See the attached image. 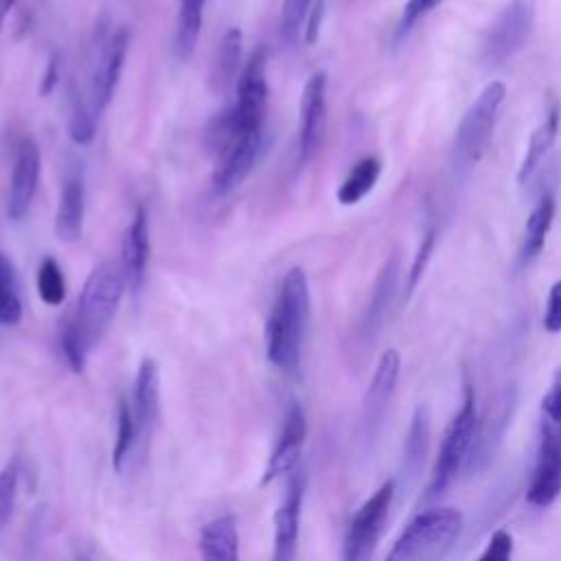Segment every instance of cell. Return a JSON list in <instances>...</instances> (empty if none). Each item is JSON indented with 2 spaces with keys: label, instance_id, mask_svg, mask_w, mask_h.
<instances>
[{
  "label": "cell",
  "instance_id": "1",
  "mask_svg": "<svg viewBox=\"0 0 561 561\" xmlns=\"http://www.w3.org/2000/svg\"><path fill=\"white\" fill-rule=\"evenodd\" d=\"M309 305L311 296L305 272L300 267L287 270L265 322V355L278 370L296 373L300 366Z\"/></svg>",
  "mask_w": 561,
  "mask_h": 561
},
{
  "label": "cell",
  "instance_id": "2",
  "mask_svg": "<svg viewBox=\"0 0 561 561\" xmlns=\"http://www.w3.org/2000/svg\"><path fill=\"white\" fill-rule=\"evenodd\" d=\"M127 278L121 261H103L96 265L81 289L77 309L68 320L81 337L88 353L101 342L123 300Z\"/></svg>",
  "mask_w": 561,
  "mask_h": 561
},
{
  "label": "cell",
  "instance_id": "3",
  "mask_svg": "<svg viewBox=\"0 0 561 561\" xmlns=\"http://www.w3.org/2000/svg\"><path fill=\"white\" fill-rule=\"evenodd\" d=\"M462 533V513L451 506H432L414 515L386 561H443Z\"/></svg>",
  "mask_w": 561,
  "mask_h": 561
},
{
  "label": "cell",
  "instance_id": "4",
  "mask_svg": "<svg viewBox=\"0 0 561 561\" xmlns=\"http://www.w3.org/2000/svg\"><path fill=\"white\" fill-rule=\"evenodd\" d=\"M506 96V85L502 81H491L465 110L451 145V164L456 175H467L484 156L489 140L493 136L500 107Z\"/></svg>",
  "mask_w": 561,
  "mask_h": 561
},
{
  "label": "cell",
  "instance_id": "5",
  "mask_svg": "<svg viewBox=\"0 0 561 561\" xmlns=\"http://www.w3.org/2000/svg\"><path fill=\"white\" fill-rule=\"evenodd\" d=\"M476 432H478L476 392H473L471 383H465L460 408L451 416L449 425L445 427L430 482L423 491V502H434L451 486V482L456 480V476L460 473V469L465 467V462L469 458V451L476 440Z\"/></svg>",
  "mask_w": 561,
  "mask_h": 561
},
{
  "label": "cell",
  "instance_id": "6",
  "mask_svg": "<svg viewBox=\"0 0 561 561\" xmlns=\"http://www.w3.org/2000/svg\"><path fill=\"white\" fill-rule=\"evenodd\" d=\"M267 50L259 46L245 61L237 81V101L226 110L234 136L263 129L267 110Z\"/></svg>",
  "mask_w": 561,
  "mask_h": 561
},
{
  "label": "cell",
  "instance_id": "7",
  "mask_svg": "<svg viewBox=\"0 0 561 561\" xmlns=\"http://www.w3.org/2000/svg\"><path fill=\"white\" fill-rule=\"evenodd\" d=\"M535 26V0H508L482 39V61L502 66L528 42Z\"/></svg>",
  "mask_w": 561,
  "mask_h": 561
},
{
  "label": "cell",
  "instance_id": "8",
  "mask_svg": "<svg viewBox=\"0 0 561 561\" xmlns=\"http://www.w3.org/2000/svg\"><path fill=\"white\" fill-rule=\"evenodd\" d=\"M394 497V482L386 480L353 515L344 535L342 561H373Z\"/></svg>",
  "mask_w": 561,
  "mask_h": 561
},
{
  "label": "cell",
  "instance_id": "9",
  "mask_svg": "<svg viewBox=\"0 0 561 561\" xmlns=\"http://www.w3.org/2000/svg\"><path fill=\"white\" fill-rule=\"evenodd\" d=\"M559 495H561V423L543 419L526 500L537 508H546Z\"/></svg>",
  "mask_w": 561,
  "mask_h": 561
},
{
  "label": "cell",
  "instance_id": "10",
  "mask_svg": "<svg viewBox=\"0 0 561 561\" xmlns=\"http://www.w3.org/2000/svg\"><path fill=\"white\" fill-rule=\"evenodd\" d=\"M324 125H327V75L313 72L307 79L300 96L298 153L302 164L309 162L320 149V142L324 138Z\"/></svg>",
  "mask_w": 561,
  "mask_h": 561
},
{
  "label": "cell",
  "instance_id": "11",
  "mask_svg": "<svg viewBox=\"0 0 561 561\" xmlns=\"http://www.w3.org/2000/svg\"><path fill=\"white\" fill-rule=\"evenodd\" d=\"M42 171V153L39 145L33 136H22L15 147L9 197H7V215L11 219H22L35 197Z\"/></svg>",
  "mask_w": 561,
  "mask_h": 561
},
{
  "label": "cell",
  "instance_id": "12",
  "mask_svg": "<svg viewBox=\"0 0 561 561\" xmlns=\"http://www.w3.org/2000/svg\"><path fill=\"white\" fill-rule=\"evenodd\" d=\"M302 495H305V473L296 469L289 473L283 500L274 513L272 561H296Z\"/></svg>",
  "mask_w": 561,
  "mask_h": 561
},
{
  "label": "cell",
  "instance_id": "13",
  "mask_svg": "<svg viewBox=\"0 0 561 561\" xmlns=\"http://www.w3.org/2000/svg\"><path fill=\"white\" fill-rule=\"evenodd\" d=\"M127 50H129V31L127 26H121L105 39L101 55L96 57V66L92 75V110L96 112V116L110 105L116 92Z\"/></svg>",
  "mask_w": 561,
  "mask_h": 561
},
{
  "label": "cell",
  "instance_id": "14",
  "mask_svg": "<svg viewBox=\"0 0 561 561\" xmlns=\"http://www.w3.org/2000/svg\"><path fill=\"white\" fill-rule=\"evenodd\" d=\"M305 438H307V416H305L300 403H291L283 419L276 445L267 458L261 484H270L272 480L296 471Z\"/></svg>",
  "mask_w": 561,
  "mask_h": 561
},
{
  "label": "cell",
  "instance_id": "15",
  "mask_svg": "<svg viewBox=\"0 0 561 561\" xmlns=\"http://www.w3.org/2000/svg\"><path fill=\"white\" fill-rule=\"evenodd\" d=\"M399 370H401V357L394 348H388L381 353L373 379L368 383V390L364 394V403H362V430L368 436L375 434V430L381 425L386 408L394 394L397 388V379H399Z\"/></svg>",
  "mask_w": 561,
  "mask_h": 561
},
{
  "label": "cell",
  "instance_id": "16",
  "mask_svg": "<svg viewBox=\"0 0 561 561\" xmlns=\"http://www.w3.org/2000/svg\"><path fill=\"white\" fill-rule=\"evenodd\" d=\"M131 412L140 432V447L145 451L160 423V370L153 357H142L138 364Z\"/></svg>",
  "mask_w": 561,
  "mask_h": 561
},
{
  "label": "cell",
  "instance_id": "17",
  "mask_svg": "<svg viewBox=\"0 0 561 561\" xmlns=\"http://www.w3.org/2000/svg\"><path fill=\"white\" fill-rule=\"evenodd\" d=\"M261 138L263 131L245 134L217 156V164L213 171V193L217 197L232 193L250 175L261 149Z\"/></svg>",
  "mask_w": 561,
  "mask_h": 561
},
{
  "label": "cell",
  "instance_id": "18",
  "mask_svg": "<svg viewBox=\"0 0 561 561\" xmlns=\"http://www.w3.org/2000/svg\"><path fill=\"white\" fill-rule=\"evenodd\" d=\"M399 287H401V254L394 250L388 254V259L383 261V265L375 278V285H373V291H370V298H368L362 324H359L364 340H373L381 331V327L388 318V311L397 298Z\"/></svg>",
  "mask_w": 561,
  "mask_h": 561
},
{
  "label": "cell",
  "instance_id": "19",
  "mask_svg": "<svg viewBox=\"0 0 561 561\" xmlns=\"http://www.w3.org/2000/svg\"><path fill=\"white\" fill-rule=\"evenodd\" d=\"M147 261H149V215H147V208L138 204L121 243V265H123L127 285L134 291H138L145 283Z\"/></svg>",
  "mask_w": 561,
  "mask_h": 561
},
{
  "label": "cell",
  "instance_id": "20",
  "mask_svg": "<svg viewBox=\"0 0 561 561\" xmlns=\"http://www.w3.org/2000/svg\"><path fill=\"white\" fill-rule=\"evenodd\" d=\"M241 31L237 26L228 28L221 39L217 42L210 70H208V88L213 94L224 96L228 94L241 75Z\"/></svg>",
  "mask_w": 561,
  "mask_h": 561
},
{
  "label": "cell",
  "instance_id": "21",
  "mask_svg": "<svg viewBox=\"0 0 561 561\" xmlns=\"http://www.w3.org/2000/svg\"><path fill=\"white\" fill-rule=\"evenodd\" d=\"M559 127H561V107L554 99H550L539 125L533 129V134L528 138L526 153L519 162V169H517V184L519 186H524L535 175V171L539 169V164L543 162L548 151L552 149V145L559 136Z\"/></svg>",
  "mask_w": 561,
  "mask_h": 561
},
{
  "label": "cell",
  "instance_id": "22",
  "mask_svg": "<svg viewBox=\"0 0 561 561\" xmlns=\"http://www.w3.org/2000/svg\"><path fill=\"white\" fill-rule=\"evenodd\" d=\"M554 210H557L554 195L541 193V197L533 206V210L526 219L524 232H522V241H519V250H517V267L519 270H526L541 254L548 232L552 228Z\"/></svg>",
  "mask_w": 561,
  "mask_h": 561
},
{
  "label": "cell",
  "instance_id": "23",
  "mask_svg": "<svg viewBox=\"0 0 561 561\" xmlns=\"http://www.w3.org/2000/svg\"><path fill=\"white\" fill-rule=\"evenodd\" d=\"M197 548L202 561H241L237 519L221 515L206 522L199 530Z\"/></svg>",
  "mask_w": 561,
  "mask_h": 561
},
{
  "label": "cell",
  "instance_id": "24",
  "mask_svg": "<svg viewBox=\"0 0 561 561\" xmlns=\"http://www.w3.org/2000/svg\"><path fill=\"white\" fill-rule=\"evenodd\" d=\"M85 188L81 175H70L59 193L55 210V234L61 241H77L83 232Z\"/></svg>",
  "mask_w": 561,
  "mask_h": 561
},
{
  "label": "cell",
  "instance_id": "25",
  "mask_svg": "<svg viewBox=\"0 0 561 561\" xmlns=\"http://www.w3.org/2000/svg\"><path fill=\"white\" fill-rule=\"evenodd\" d=\"M136 454H142L140 447V432L131 412V403L121 399L118 412H116V440L112 447V467L116 473H123L125 467L136 458Z\"/></svg>",
  "mask_w": 561,
  "mask_h": 561
},
{
  "label": "cell",
  "instance_id": "26",
  "mask_svg": "<svg viewBox=\"0 0 561 561\" xmlns=\"http://www.w3.org/2000/svg\"><path fill=\"white\" fill-rule=\"evenodd\" d=\"M381 175V162L375 156H366L359 162H355L351 167V171L346 173V178L342 180V184L337 186V202L342 206H355L359 204L377 184Z\"/></svg>",
  "mask_w": 561,
  "mask_h": 561
},
{
  "label": "cell",
  "instance_id": "27",
  "mask_svg": "<svg viewBox=\"0 0 561 561\" xmlns=\"http://www.w3.org/2000/svg\"><path fill=\"white\" fill-rule=\"evenodd\" d=\"M206 0H180L178 4V22H175V53L182 61H186L197 46L202 18H204Z\"/></svg>",
  "mask_w": 561,
  "mask_h": 561
},
{
  "label": "cell",
  "instance_id": "28",
  "mask_svg": "<svg viewBox=\"0 0 561 561\" xmlns=\"http://www.w3.org/2000/svg\"><path fill=\"white\" fill-rule=\"evenodd\" d=\"M22 318V302L18 294V280L13 263L0 252V324L13 327Z\"/></svg>",
  "mask_w": 561,
  "mask_h": 561
},
{
  "label": "cell",
  "instance_id": "29",
  "mask_svg": "<svg viewBox=\"0 0 561 561\" xmlns=\"http://www.w3.org/2000/svg\"><path fill=\"white\" fill-rule=\"evenodd\" d=\"M37 294L42 302L57 307L66 298V278L59 263L53 256H44L37 267Z\"/></svg>",
  "mask_w": 561,
  "mask_h": 561
},
{
  "label": "cell",
  "instance_id": "30",
  "mask_svg": "<svg viewBox=\"0 0 561 561\" xmlns=\"http://www.w3.org/2000/svg\"><path fill=\"white\" fill-rule=\"evenodd\" d=\"M96 112L85 105L79 92L70 94V116H68V136L75 145L92 142L96 134Z\"/></svg>",
  "mask_w": 561,
  "mask_h": 561
},
{
  "label": "cell",
  "instance_id": "31",
  "mask_svg": "<svg viewBox=\"0 0 561 561\" xmlns=\"http://www.w3.org/2000/svg\"><path fill=\"white\" fill-rule=\"evenodd\" d=\"M18 486H20V462L18 458H13L0 469V530H4L13 517L15 502H18Z\"/></svg>",
  "mask_w": 561,
  "mask_h": 561
},
{
  "label": "cell",
  "instance_id": "32",
  "mask_svg": "<svg viewBox=\"0 0 561 561\" xmlns=\"http://www.w3.org/2000/svg\"><path fill=\"white\" fill-rule=\"evenodd\" d=\"M443 0H408L401 9V18L394 26V44H403L408 35L416 28V24L432 13L436 7H440Z\"/></svg>",
  "mask_w": 561,
  "mask_h": 561
},
{
  "label": "cell",
  "instance_id": "33",
  "mask_svg": "<svg viewBox=\"0 0 561 561\" xmlns=\"http://www.w3.org/2000/svg\"><path fill=\"white\" fill-rule=\"evenodd\" d=\"M313 0H283L280 7V33L287 44H294L302 31V24L311 11Z\"/></svg>",
  "mask_w": 561,
  "mask_h": 561
},
{
  "label": "cell",
  "instance_id": "34",
  "mask_svg": "<svg viewBox=\"0 0 561 561\" xmlns=\"http://www.w3.org/2000/svg\"><path fill=\"white\" fill-rule=\"evenodd\" d=\"M434 245H436V228L430 226L425 230V234L421 237V243H419L416 254L412 259V265H410V272H408V280H405V298H410L412 291L416 289V285L421 283V278L425 274V267H427V263L432 259Z\"/></svg>",
  "mask_w": 561,
  "mask_h": 561
},
{
  "label": "cell",
  "instance_id": "35",
  "mask_svg": "<svg viewBox=\"0 0 561 561\" xmlns=\"http://www.w3.org/2000/svg\"><path fill=\"white\" fill-rule=\"evenodd\" d=\"M59 344H61V353L70 366L72 373H81L85 368V359H88V348L83 346L81 337L77 335V331L72 329V324L66 320L61 335H59Z\"/></svg>",
  "mask_w": 561,
  "mask_h": 561
},
{
  "label": "cell",
  "instance_id": "36",
  "mask_svg": "<svg viewBox=\"0 0 561 561\" xmlns=\"http://www.w3.org/2000/svg\"><path fill=\"white\" fill-rule=\"evenodd\" d=\"M513 548H515L513 535L504 528H497L491 535V539H489L486 548L482 550V554L478 557V561H513Z\"/></svg>",
  "mask_w": 561,
  "mask_h": 561
},
{
  "label": "cell",
  "instance_id": "37",
  "mask_svg": "<svg viewBox=\"0 0 561 561\" xmlns=\"http://www.w3.org/2000/svg\"><path fill=\"white\" fill-rule=\"evenodd\" d=\"M543 329L548 333L561 331V280H557L548 291L546 311H543Z\"/></svg>",
  "mask_w": 561,
  "mask_h": 561
},
{
  "label": "cell",
  "instance_id": "38",
  "mask_svg": "<svg viewBox=\"0 0 561 561\" xmlns=\"http://www.w3.org/2000/svg\"><path fill=\"white\" fill-rule=\"evenodd\" d=\"M541 412H543V419L561 423V370L554 373L552 383L541 399Z\"/></svg>",
  "mask_w": 561,
  "mask_h": 561
},
{
  "label": "cell",
  "instance_id": "39",
  "mask_svg": "<svg viewBox=\"0 0 561 561\" xmlns=\"http://www.w3.org/2000/svg\"><path fill=\"white\" fill-rule=\"evenodd\" d=\"M57 79H59V55L53 53L50 59H48V64H46V70H44V75H42L39 94H42V96L50 94L53 88H55V83H57Z\"/></svg>",
  "mask_w": 561,
  "mask_h": 561
},
{
  "label": "cell",
  "instance_id": "40",
  "mask_svg": "<svg viewBox=\"0 0 561 561\" xmlns=\"http://www.w3.org/2000/svg\"><path fill=\"white\" fill-rule=\"evenodd\" d=\"M320 15H322V0L316 2V7L309 11L307 15V33H305V39L311 44L316 42L318 37V24H320Z\"/></svg>",
  "mask_w": 561,
  "mask_h": 561
},
{
  "label": "cell",
  "instance_id": "41",
  "mask_svg": "<svg viewBox=\"0 0 561 561\" xmlns=\"http://www.w3.org/2000/svg\"><path fill=\"white\" fill-rule=\"evenodd\" d=\"M15 2H18V0H0V31H2L4 20H7V15H9V11L13 9Z\"/></svg>",
  "mask_w": 561,
  "mask_h": 561
},
{
  "label": "cell",
  "instance_id": "42",
  "mask_svg": "<svg viewBox=\"0 0 561 561\" xmlns=\"http://www.w3.org/2000/svg\"><path fill=\"white\" fill-rule=\"evenodd\" d=\"M81 561H88V559H81Z\"/></svg>",
  "mask_w": 561,
  "mask_h": 561
}]
</instances>
